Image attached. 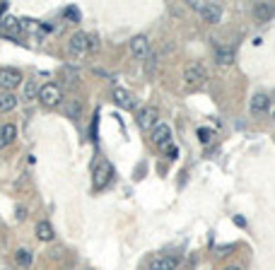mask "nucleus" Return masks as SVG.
Returning a JSON list of instances; mask_svg holds the SVG:
<instances>
[{"label":"nucleus","instance_id":"obj_22","mask_svg":"<svg viewBox=\"0 0 275 270\" xmlns=\"http://www.w3.org/2000/svg\"><path fill=\"white\" fill-rule=\"evenodd\" d=\"M157 58H160V54H157V51H150V56L142 60V63H145V72H148V75L154 72V68H157Z\"/></svg>","mask_w":275,"mask_h":270},{"label":"nucleus","instance_id":"obj_21","mask_svg":"<svg viewBox=\"0 0 275 270\" xmlns=\"http://www.w3.org/2000/svg\"><path fill=\"white\" fill-rule=\"evenodd\" d=\"M198 140H200V145H210L212 142V138H215V130L212 128H198Z\"/></svg>","mask_w":275,"mask_h":270},{"label":"nucleus","instance_id":"obj_10","mask_svg":"<svg viewBox=\"0 0 275 270\" xmlns=\"http://www.w3.org/2000/svg\"><path fill=\"white\" fill-rule=\"evenodd\" d=\"M248 108H251V114H254V116L268 114V111H270V96L266 94V92H256V94L251 96V104H248Z\"/></svg>","mask_w":275,"mask_h":270},{"label":"nucleus","instance_id":"obj_12","mask_svg":"<svg viewBox=\"0 0 275 270\" xmlns=\"http://www.w3.org/2000/svg\"><path fill=\"white\" fill-rule=\"evenodd\" d=\"M0 29H2V34H8V36H20L22 24H20V20L12 17V14H2V17H0Z\"/></svg>","mask_w":275,"mask_h":270},{"label":"nucleus","instance_id":"obj_15","mask_svg":"<svg viewBox=\"0 0 275 270\" xmlns=\"http://www.w3.org/2000/svg\"><path fill=\"white\" fill-rule=\"evenodd\" d=\"M179 258L176 256H157L150 260V270H176Z\"/></svg>","mask_w":275,"mask_h":270},{"label":"nucleus","instance_id":"obj_6","mask_svg":"<svg viewBox=\"0 0 275 270\" xmlns=\"http://www.w3.org/2000/svg\"><path fill=\"white\" fill-rule=\"evenodd\" d=\"M20 84H22V72L17 68H0V87L5 92H12Z\"/></svg>","mask_w":275,"mask_h":270},{"label":"nucleus","instance_id":"obj_26","mask_svg":"<svg viewBox=\"0 0 275 270\" xmlns=\"http://www.w3.org/2000/svg\"><path fill=\"white\" fill-rule=\"evenodd\" d=\"M166 154H169V160H176V154H179V152H176V148H174V145H166Z\"/></svg>","mask_w":275,"mask_h":270},{"label":"nucleus","instance_id":"obj_18","mask_svg":"<svg viewBox=\"0 0 275 270\" xmlns=\"http://www.w3.org/2000/svg\"><path fill=\"white\" fill-rule=\"evenodd\" d=\"M17 108V96L12 92H2L0 94V114H10Z\"/></svg>","mask_w":275,"mask_h":270},{"label":"nucleus","instance_id":"obj_20","mask_svg":"<svg viewBox=\"0 0 275 270\" xmlns=\"http://www.w3.org/2000/svg\"><path fill=\"white\" fill-rule=\"evenodd\" d=\"M66 114H68V118L78 121L80 114H82V104H80L78 99H68V108H66Z\"/></svg>","mask_w":275,"mask_h":270},{"label":"nucleus","instance_id":"obj_25","mask_svg":"<svg viewBox=\"0 0 275 270\" xmlns=\"http://www.w3.org/2000/svg\"><path fill=\"white\" fill-rule=\"evenodd\" d=\"M63 14H66L68 20H72V22H80V10H78V8H66Z\"/></svg>","mask_w":275,"mask_h":270},{"label":"nucleus","instance_id":"obj_9","mask_svg":"<svg viewBox=\"0 0 275 270\" xmlns=\"http://www.w3.org/2000/svg\"><path fill=\"white\" fill-rule=\"evenodd\" d=\"M150 41H148V36L145 34H138V36H133L130 39V54H133V58H138V60H145L148 56H150Z\"/></svg>","mask_w":275,"mask_h":270},{"label":"nucleus","instance_id":"obj_27","mask_svg":"<svg viewBox=\"0 0 275 270\" xmlns=\"http://www.w3.org/2000/svg\"><path fill=\"white\" fill-rule=\"evenodd\" d=\"M24 215H27V210L20 205V208H17V220H24Z\"/></svg>","mask_w":275,"mask_h":270},{"label":"nucleus","instance_id":"obj_16","mask_svg":"<svg viewBox=\"0 0 275 270\" xmlns=\"http://www.w3.org/2000/svg\"><path fill=\"white\" fill-rule=\"evenodd\" d=\"M234 58H236V54H234L232 46H218L215 48V63L218 66H232Z\"/></svg>","mask_w":275,"mask_h":270},{"label":"nucleus","instance_id":"obj_3","mask_svg":"<svg viewBox=\"0 0 275 270\" xmlns=\"http://www.w3.org/2000/svg\"><path fill=\"white\" fill-rule=\"evenodd\" d=\"M184 80H186V84H191V87L203 84L208 80V68L203 63H198V60H193V63H188V66L184 68Z\"/></svg>","mask_w":275,"mask_h":270},{"label":"nucleus","instance_id":"obj_14","mask_svg":"<svg viewBox=\"0 0 275 270\" xmlns=\"http://www.w3.org/2000/svg\"><path fill=\"white\" fill-rule=\"evenodd\" d=\"M254 17L258 22H268L275 17V2H256L254 5Z\"/></svg>","mask_w":275,"mask_h":270},{"label":"nucleus","instance_id":"obj_28","mask_svg":"<svg viewBox=\"0 0 275 270\" xmlns=\"http://www.w3.org/2000/svg\"><path fill=\"white\" fill-rule=\"evenodd\" d=\"M224 270H242V268H236V266H230V268H224Z\"/></svg>","mask_w":275,"mask_h":270},{"label":"nucleus","instance_id":"obj_19","mask_svg":"<svg viewBox=\"0 0 275 270\" xmlns=\"http://www.w3.org/2000/svg\"><path fill=\"white\" fill-rule=\"evenodd\" d=\"M14 260H17L22 268H29V266L34 263V254H32L29 248H24V246H22V248H17V251H14Z\"/></svg>","mask_w":275,"mask_h":270},{"label":"nucleus","instance_id":"obj_5","mask_svg":"<svg viewBox=\"0 0 275 270\" xmlns=\"http://www.w3.org/2000/svg\"><path fill=\"white\" fill-rule=\"evenodd\" d=\"M136 118H138V126H140L142 130H152V128L160 123V108L157 106H142L136 114Z\"/></svg>","mask_w":275,"mask_h":270},{"label":"nucleus","instance_id":"obj_2","mask_svg":"<svg viewBox=\"0 0 275 270\" xmlns=\"http://www.w3.org/2000/svg\"><path fill=\"white\" fill-rule=\"evenodd\" d=\"M39 102H42L44 106L54 108L60 104V99H63V92H60V87L56 84V82H46V84H42L39 87V96H36Z\"/></svg>","mask_w":275,"mask_h":270},{"label":"nucleus","instance_id":"obj_23","mask_svg":"<svg viewBox=\"0 0 275 270\" xmlns=\"http://www.w3.org/2000/svg\"><path fill=\"white\" fill-rule=\"evenodd\" d=\"M102 48V41L96 34H87V54H96Z\"/></svg>","mask_w":275,"mask_h":270},{"label":"nucleus","instance_id":"obj_11","mask_svg":"<svg viewBox=\"0 0 275 270\" xmlns=\"http://www.w3.org/2000/svg\"><path fill=\"white\" fill-rule=\"evenodd\" d=\"M114 102H116V106L126 108V111L136 108V104H138V99L133 96V92H128L124 87H116V90H114Z\"/></svg>","mask_w":275,"mask_h":270},{"label":"nucleus","instance_id":"obj_13","mask_svg":"<svg viewBox=\"0 0 275 270\" xmlns=\"http://www.w3.org/2000/svg\"><path fill=\"white\" fill-rule=\"evenodd\" d=\"M14 138H17V126L14 123H2L0 126V150L10 148L14 142Z\"/></svg>","mask_w":275,"mask_h":270},{"label":"nucleus","instance_id":"obj_1","mask_svg":"<svg viewBox=\"0 0 275 270\" xmlns=\"http://www.w3.org/2000/svg\"><path fill=\"white\" fill-rule=\"evenodd\" d=\"M188 5H191L193 10H198V14L203 17V22H208V24H220V20H222L220 2H198V0H191Z\"/></svg>","mask_w":275,"mask_h":270},{"label":"nucleus","instance_id":"obj_7","mask_svg":"<svg viewBox=\"0 0 275 270\" xmlns=\"http://www.w3.org/2000/svg\"><path fill=\"white\" fill-rule=\"evenodd\" d=\"M150 140H152V145H157V148L164 150L166 145H172V128H169L166 123L160 121L150 130Z\"/></svg>","mask_w":275,"mask_h":270},{"label":"nucleus","instance_id":"obj_24","mask_svg":"<svg viewBox=\"0 0 275 270\" xmlns=\"http://www.w3.org/2000/svg\"><path fill=\"white\" fill-rule=\"evenodd\" d=\"M36 96H39V87H36L32 80L24 82V99L29 102V99H36Z\"/></svg>","mask_w":275,"mask_h":270},{"label":"nucleus","instance_id":"obj_8","mask_svg":"<svg viewBox=\"0 0 275 270\" xmlns=\"http://www.w3.org/2000/svg\"><path fill=\"white\" fill-rule=\"evenodd\" d=\"M68 51L72 58H82L87 56V34L84 32H75L68 41Z\"/></svg>","mask_w":275,"mask_h":270},{"label":"nucleus","instance_id":"obj_4","mask_svg":"<svg viewBox=\"0 0 275 270\" xmlns=\"http://www.w3.org/2000/svg\"><path fill=\"white\" fill-rule=\"evenodd\" d=\"M92 186H94V190H102V188H106L111 184V176H114V166H111L106 160L104 162H99L94 166V172H92Z\"/></svg>","mask_w":275,"mask_h":270},{"label":"nucleus","instance_id":"obj_17","mask_svg":"<svg viewBox=\"0 0 275 270\" xmlns=\"http://www.w3.org/2000/svg\"><path fill=\"white\" fill-rule=\"evenodd\" d=\"M36 236L42 239V242H54L56 239V232H54V224L51 222H46V220H42L39 224H36Z\"/></svg>","mask_w":275,"mask_h":270}]
</instances>
